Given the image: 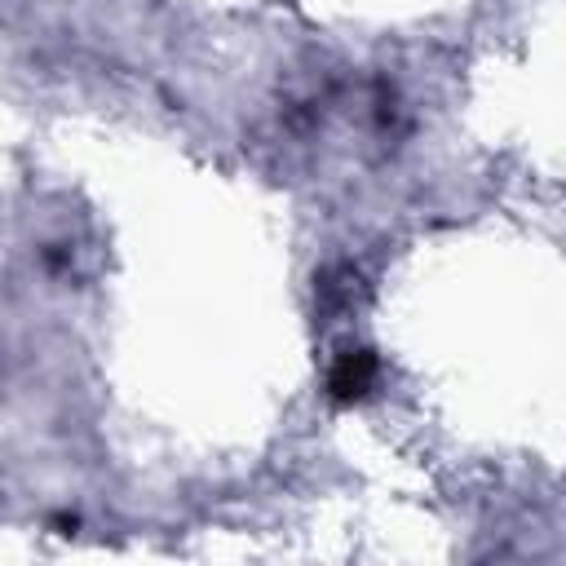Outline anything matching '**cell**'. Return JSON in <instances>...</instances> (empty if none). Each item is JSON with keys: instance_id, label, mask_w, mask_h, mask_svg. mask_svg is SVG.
<instances>
[{"instance_id": "1", "label": "cell", "mask_w": 566, "mask_h": 566, "mask_svg": "<svg viewBox=\"0 0 566 566\" xmlns=\"http://www.w3.org/2000/svg\"><path fill=\"white\" fill-rule=\"evenodd\" d=\"M376 376H380V367H376L371 349H345L327 371V394L336 402H358L376 389Z\"/></svg>"}]
</instances>
